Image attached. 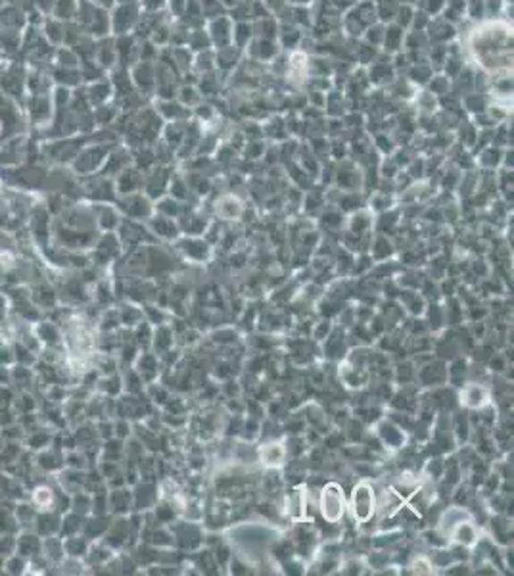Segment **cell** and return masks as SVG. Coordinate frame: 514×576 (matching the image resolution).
Listing matches in <instances>:
<instances>
[{
	"instance_id": "5",
	"label": "cell",
	"mask_w": 514,
	"mask_h": 576,
	"mask_svg": "<svg viewBox=\"0 0 514 576\" xmlns=\"http://www.w3.org/2000/svg\"><path fill=\"white\" fill-rule=\"evenodd\" d=\"M35 6L43 16H50L52 6H55V0H35Z\"/></svg>"
},
{
	"instance_id": "2",
	"label": "cell",
	"mask_w": 514,
	"mask_h": 576,
	"mask_svg": "<svg viewBox=\"0 0 514 576\" xmlns=\"http://www.w3.org/2000/svg\"><path fill=\"white\" fill-rule=\"evenodd\" d=\"M25 123L28 122H25L23 108L16 100H12L0 90V127H3V131H0V142L23 135Z\"/></svg>"
},
{
	"instance_id": "7",
	"label": "cell",
	"mask_w": 514,
	"mask_h": 576,
	"mask_svg": "<svg viewBox=\"0 0 514 576\" xmlns=\"http://www.w3.org/2000/svg\"><path fill=\"white\" fill-rule=\"evenodd\" d=\"M6 4V0H0V6H4Z\"/></svg>"
},
{
	"instance_id": "6",
	"label": "cell",
	"mask_w": 514,
	"mask_h": 576,
	"mask_svg": "<svg viewBox=\"0 0 514 576\" xmlns=\"http://www.w3.org/2000/svg\"><path fill=\"white\" fill-rule=\"evenodd\" d=\"M6 60V56H4V52H3V48H0V64H3Z\"/></svg>"
},
{
	"instance_id": "1",
	"label": "cell",
	"mask_w": 514,
	"mask_h": 576,
	"mask_svg": "<svg viewBox=\"0 0 514 576\" xmlns=\"http://www.w3.org/2000/svg\"><path fill=\"white\" fill-rule=\"evenodd\" d=\"M28 65L20 60H4L0 64V90L23 108L28 98Z\"/></svg>"
},
{
	"instance_id": "4",
	"label": "cell",
	"mask_w": 514,
	"mask_h": 576,
	"mask_svg": "<svg viewBox=\"0 0 514 576\" xmlns=\"http://www.w3.org/2000/svg\"><path fill=\"white\" fill-rule=\"evenodd\" d=\"M43 33L48 38V41L55 47L63 45V33H65V21L56 20L52 16H45L43 20Z\"/></svg>"
},
{
	"instance_id": "3",
	"label": "cell",
	"mask_w": 514,
	"mask_h": 576,
	"mask_svg": "<svg viewBox=\"0 0 514 576\" xmlns=\"http://www.w3.org/2000/svg\"><path fill=\"white\" fill-rule=\"evenodd\" d=\"M23 110L28 112L33 127L50 125L52 114H55V102L52 95H28L23 104Z\"/></svg>"
}]
</instances>
